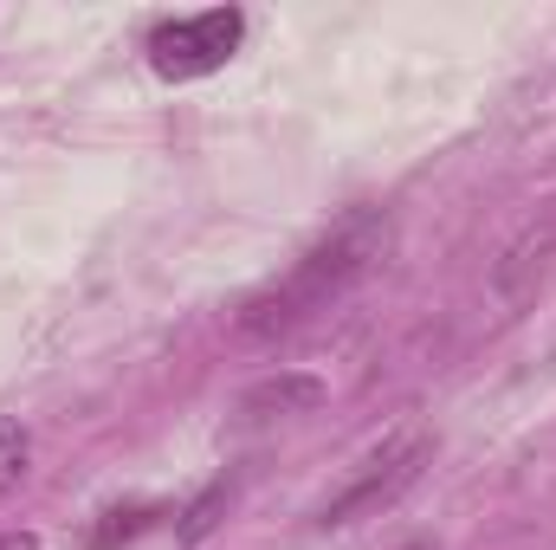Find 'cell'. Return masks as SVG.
<instances>
[{
    "mask_svg": "<svg viewBox=\"0 0 556 550\" xmlns=\"http://www.w3.org/2000/svg\"><path fill=\"white\" fill-rule=\"evenodd\" d=\"M389 240H395V227H389V214H376V208H356V214H343L291 273L266 285L260 298H247V311H240V337H278V330H291V324H304V317H317V311H330L337 298H350L363 278L382 266V253H389Z\"/></svg>",
    "mask_w": 556,
    "mask_h": 550,
    "instance_id": "obj_1",
    "label": "cell"
},
{
    "mask_svg": "<svg viewBox=\"0 0 556 550\" xmlns=\"http://www.w3.org/2000/svg\"><path fill=\"white\" fill-rule=\"evenodd\" d=\"M240 39H247V13H240V7H214V13L162 20V26L149 33V65H155L162 78L188 85V78L220 72V65L240 52Z\"/></svg>",
    "mask_w": 556,
    "mask_h": 550,
    "instance_id": "obj_2",
    "label": "cell"
},
{
    "mask_svg": "<svg viewBox=\"0 0 556 550\" xmlns=\"http://www.w3.org/2000/svg\"><path fill=\"white\" fill-rule=\"evenodd\" d=\"M420 466H427V434H402V440L376 447V453L350 473V486L317 512V525H324V532H337V525H356V518H369V512L395 505V499L420 479Z\"/></svg>",
    "mask_w": 556,
    "mask_h": 550,
    "instance_id": "obj_3",
    "label": "cell"
},
{
    "mask_svg": "<svg viewBox=\"0 0 556 550\" xmlns=\"http://www.w3.org/2000/svg\"><path fill=\"white\" fill-rule=\"evenodd\" d=\"M317 402H324V383L317 376H278V383L247 389L240 414H291V409H317Z\"/></svg>",
    "mask_w": 556,
    "mask_h": 550,
    "instance_id": "obj_4",
    "label": "cell"
},
{
    "mask_svg": "<svg viewBox=\"0 0 556 550\" xmlns=\"http://www.w3.org/2000/svg\"><path fill=\"white\" fill-rule=\"evenodd\" d=\"M162 512L155 505H117V512H104V525L91 532V550H117V545H130L137 532H149Z\"/></svg>",
    "mask_w": 556,
    "mask_h": 550,
    "instance_id": "obj_5",
    "label": "cell"
},
{
    "mask_svg": "<svg viewBox=\"0 0 556 550\" xmlns=\"http://www.w3.org/2000/svg\"><path fill=\"white\" fill-rule=\"evenodd\" d=\"M227 499H233V486H227V479H214V486L181 512V538H188V545H194V538H207V532L220 525V505H227Z\"/></svg>",
    "mask_w": 556,
    "mask_h": 550,
    "instance_id": "obj_6",
    "label": "cell"
},
{
    "mask_svg": "<svg viewBox=\"0 0 556 550\" xmlns=\"http://www.w3.org/2000/svg\"><path fill=\"white\" fill-rule=\"evenodd\" d=\"M26 453H33L26 427H20L13 414H0V492H13V486H20V473H26Z\"/></svg>",
    "mask_w": 556,
    "mask_h": 550,
    "instance_id": "obj_7",
    "label": "cell"
},
{
    "mask_svg": "<svg viewBox=\"0 0 556 550\" xmlns=\"http://www.w3.org/2000/svg\"><path fill=\"white\" fill-rule=\"evenodd\" d=\"M0 550H39L33 532H0Z\"/></svg>",
    "mask_w": 556,
    "mask_h": 550,
    "instance_id": "obj_8",
    "label": "cell"
}]
</instances>
